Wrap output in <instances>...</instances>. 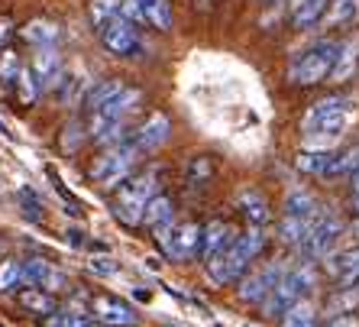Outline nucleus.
Instances as JSON below:
<instances>
[{"mask_svg":"<svg viewBox=\"0 0 359 327\" xmlns=\"http://www.w3.org/2000/svg\"><path fill=\"white\" fill-rule=\"evenodd\" d=\"M353 117H356V107L343 94H330V98L314 101L301 117L304 149H334L346 136V126L353 124Z\"/></svg>","mask_w":359,"mask_h":327,"instance_id":"obj_1","label":"nucleus"},{"mask_svg":"<svg viewBox=\"0 0 359 327\" xmlns=\"http://www.w3.org/2000/svg\"><path fill=\"white\" fill-rule=\"evenodd\" d=\"M269 243V234L262 227H250L246 234L233 236V243L226 246L220 256L208 260V276L217 282V286H230V282H240L246 272L252 269V262L259 260V253L266 250Z\"/></svg>","mask_w":359,"mask_h":327,"instance_id":"obj_2","label":"nucleus"},{"mask_svg":"<svg viewBox=\"0 0 359 327\" xmlns=\"http://www.w3.org/2000/svg\"><path fill=\"white\" fill-rule=\"evenodd\" d=\"M159 175H162V168H146L140 175L126 178L120 185L117 198H114V218L123 220L126 227H140L146 204L159 194Z\"/></svg>","mask_w":359,"mask_h":327,"instance_id":"obj_3","label":"nucleus"},{"mask_svg":"<svg viewBox=\"0 0 359 327\" xmlns=\"http://www.w3.org/2000/svg\"><path fill=\"white\" fill-rule=\"evenodd\" d=\"M337 46L340 42L320 39L298 49L292 55V62H288V81L298 84V88H311V84H320L324 78H330L337 62Z\"/></svg>","mask_w":359,"mask_h":327,"instance_id":"obj_4","label":"nucleus"},{"mask_svg":"<svg viewBox=\"0 0 359 327\" xmlns=\"http://www.w3.org/2000/svg\"><path fill=\"white\" fill-rule=\"evenodd\" d=\"M314 286H318V272H314L311 262L285 269V276L278 279V286L272 288V292L266 295V302H262V314H266V318H282L294 302L308 298V295L314 292Z\"/></svg>","mask_w":359,"mask_h":327,"instance_id":"obj_5","label":"nucleus"},{"mask_svg":"<svg viewBox=\"0 0 359 327\" xmlns=\"http://www.w3.org/2000/svg\"><path fill=\"white\" fill-rule=\"evenodd\" d=\"M136 159H140V152L133 146L120 143V146H110L104 156H97L91 166V178L104 188H114V185H123L126 178H133V168H136Z\"/></svg>","mask_w":359,"mask_h":327,"instance_id":"obj_6","label":"nucleus"},{"mask_svg":"<svg viewBox=\"0 0 359 327\" xmlns=\"http://www.w3.org/2000/svg\"><path fill=\"white\" fill-rule=\"evenodd\" d=\"M340 236H343V220L334 211L320 208V214L314 218V224H311L308 236H304V243L298 250L308 260H327V256H334V246L340 243Z\"/></svg>","mask_w":359,"mask_h":327,"instance_id":"obj_7","label":"nucleus"},{"mask_svg":"<svg viewBox=\"0 0 359 327\" xmlns=\"http://www.w3.org/2000/svg\"><path fill=\"white\" fill-rule=\"evenodd\" d=\"M100 42H104V49L114 52V55H140L142 52V39H140V29H136L133 20H126L123 13L114 17L107 26H100Z\"/></svg>","mask_w":359,"mask_h":327,"instance_id":"obj_8","label":"nucleus"},{"mask_svg":"<svg viewBox=\"0 0 359 327\" xmlns=\"http://www.w3.org/2000/svg\"><path fill=\"white\" fill-rule=\"evenodd\" d=\"M282 276H285V262H266L262 269H250V272L240 279V286H236L240 302L262 305V302H266V295L278 286V279H282Z\"/></svg>","mask_w":359,"mask_h":327,"instance_id":"obj_9","label":"nucleus"},{"mask_svg":"<svg viewBox=\"0 0 359 327\" xmlns=\"http://www.w3.org/2000/svg\"><path fill=\"white\" fill-rule=\"evenodd\" d=\"M123 17L133 23H149L162 33L175 26V13L168 0H123Z\"/></svg>","mask_w":359,"mask_h":327,"instance_id":"obj_10","label":"nucleus"},{"mask_svg":"<svg viewBox=\"0 0 359 327\" xmlns=\"http://www.w3.org/2000/svg\"><path fill=\"white\" fill-rule=\"evenodd\" d=\"M168 136H172V120L156 110V114H149L133 133L126 136V143L133 146L136 152H152V149H159V146H165Z\"/></svg>","mask_w":359,"mask_h":327,"instance_id":"obj_11","label":"nucleus"},{"mask_svg":"<svg viewBox=\"0 0 359 327\" xmlns=\"http://www.w3.org/2000/svg\"><path fill=\"white\" fill-rule=\"evenodd\" d=\"M23 282L29 288H42V292H65L68 276L59 266H52L49 260H26L23 262Z\"/></svg>","mask_w":359,"mask_h":327,"instance_id":"obj_12","label":"nucleus"},{"mask_svg":"<svg viewBox=\"0 0 359 327\" xmlns=\"http://www.w3.org/2000/svg\"><path fill=\"white\" fill-rule=\"evenodd\" d=\"M29 72L36 75V81H39L42 91H55V88L62 84V78H65V65H62L59 49H55V46H42V49H36Z\"/></svg>","mask_w":359,"mask_h":327,"instance_id":"obj_13","label":"nucleus"},{"mask_svg":"<svg viewBox=\"0 0 359 327\" xmlns=\"http://www.w3.org/2000/svg\"><path fill=\"white\" fill-rule=\"evenodd\" d=\"M91 311H94V318L107 327H133L140 321L133 305L123 302V298H114V295H97L91 302Z\"/></svg>","mask_w":359,"mask_h":327,"instance_id":"obj_14","label":"nucleus"},{"mask_svg":"<svg viewBox=\"0 0 359 327\" xmlns=\"http://www.w3.org/2000/svg\"><path fill=\"white\" fill-rule=\"evenodd\" d=\"M198 250H201V224H175L168 243L162 246V253L175 262H188L191 256H198Z\"/></svg>","mask_w":359,"mask_h":327,"instance_id":"obj_15","label":"nucleus"},{"mask_svg":"<svg viewBox=\"0 0 359 327\" xmlns=\"http://www.w3.org/2000/svg\"><path fill=\"white\" fill-rule=\"evenodd\" d=\"M233 230H230V224H224V220H210V224L201 227V256H204V262L214 260V256H220V253L226 250V246L233 243Z\"/></svg>","mask_w":359,"mask_h":327,"instance_id":"obj_16","label":"nucleus"},{"mask_svg":"<svg viewBox=\"0 0 359 327\" xmlns=\"http://www.w3.org/2000/svg\"><path fill=\"white\" fill-rule=\"evenodd\" d=\"M324 208V204L314 198V194L308 192V188H301V185H294V188H288V194H285L282 201V218H301V220H314L318 218V211Z\"/></svg>","mask_w":359,"mask_h":327,"instance_id":"obj_17","label":"nucleus"},{"mask_svg":"<svg viewBox=\"0 0 359 327\" xmlns=\"http://www.w3.org/2000/svg\"><path fill=\"white\" fill-rule=\"evenodd\" d=\"M236 208L243 211V218L250 220V227H266L272 220V211H269L266 194L259 188H240L236 194Z\"/></svg>","mask_w":359,"mask_h":327,"instance_id":"obj_18","label":"nucleus"},{"mask_svg":"<svg viewBox=\"0 0 359 327\" xmlns=\"http://www.w3.org/2000/svg\"><path fill=\"white\" fill-rule=\"evenodd\" d=\"M327 272L340 282V288H359V250L327 256Z\"/></svg>","mask_w":359,"mask_h":327,"instance_id":"obj_19","label":"nucleus"},{"mask_svg":"<svg viewBox=\"0 0 359 327\" xmlns=\"http://www.w3.org/2000/svg\"><path fill=\"white\" fill-rule=\"evenodd\" d=\"M327 4H330V0H294L292 26L294 29H311V26L327 13Z\"/></svg>","mask_w":359,"mask_h":327,"instance_id":"obj_20","label":"nucleus"},{"mask_svg":"<svg viewBox=\"0 0 359 327\" xmlns=\"http://www.w3.org/2000/svg\"><path fill=\"white\" fill-rule=\"evenodd\" d=\"M20 305H23L29 314H39V318H52V314L59 311L55 295L42 292V288H23V292H20Z\"/></svg>","mask_w":359,"mask_h":327,"instance_id":"obj_21","label":"nucleus"},{"mask_svg":"<svg viewBox=\"0 0 359 327\" xmlns=\"http://www.w3.org/2000/svg\"><path fill=\"white\" fill-rule=\"evenodd\" d=\"M356 59H359V39L340 42V46H337V62H334L330 78H334V81H346V78L356 72Z\"/></svg>","mask_w":359,"mask_h":327,"instance_id":"obj_22","label":"nucleus"},{"mask_svg":"<svg viewBox=\"0 0 359 327\" xmlns=\"http://www.w3.org/2000/svg\"><path fill=\"white\" fill-rule=\"evenodd\" d=\"M278 321H282V327H318V305L311 298H301Z\"/></svg>","mask_w":359,"mask_h":327,"instance_id":"obj_23","label":"nucleus"},{"mask_svg":"<svg viewBox=\"0 0 359 327\" xmlns=\"http://www.w3.org/2000/svg\"><path fill=\"white\" fill-rule=\"evenodd\" d=\"M126 84L123 81H117V78H104V81H97V84H91L88 88V94H84V104H88V110H100L104 104L110 101V98H117L120 91H123Z\"/></svg>","mask_w":359,"mask_h":327,"instance_id":"obj_24","label":"nucleus"},{"mask_svg":"<svg viewBox=\"0 0 359 327\" xmlns=\"http://www.w3.org/2000/svg\"><path fill=\"white\" fill-rule=\"evenodd\" d=\"M168 220H175V204H172V198H165V194H156V198L146 204V211H142V224L152 230V227L168 224Z\"/></svg>","mask_w":359,"mask_h":327,"instance_id":"obj_25","label":"nucleus"},{"mask_svg":"<svg viewBox=\"0 0 359 327\" xmlns=\"http://www.w3.org/2000/svg\"><path fill=\"white\" fill-rule=\"evenodd\" d=\"M23 39L33 42L36 49H42V46H55V42H59V26L49 23V20H33V23L23 26Z\"/></svg>","mask_w":359,"mask_h":327,"instance_id":"obj_26","label":"nucleus"},{"mask_svg":"<svg viewBox=\"0 0 359 327\" xmlns=\"http://www.w3.org/2000/svg\"><path fill=\"white\" fill-rule=\"evenodd\" d=\"M334 156H337L334 149H304L298 156V168L301 172H311V175H327Z\"/></svg>","mask_w":359,"mask_h":327,"instance_id":"obj_27","label":"nucleus"},{"mask_svg":"<svg viewBox=\"0 0 359 327\" xmlns=\"http://www.w3.org/2000/svg\"><path fill=\"white\" fill-rule=\"evenodd\" d=\"M320 214V211H318ZM311 224L314 220H301V218H282V227H278V234H282L285 243H292V246H301L304 243V236H308Z\"/></svg>","mask_w":359,"mask_h":327,"instance_id":"obj_28","label":"nucleus"},{"mask_svg":"<svg viewBox=\"0 0 359 327\" xmlns=\"http://www.w3.org/2000/svg\"><path fill=\"white\" fill-rule=\"evenodd\" d=\"M123 13V0H91V20L94 26H107L114 17Z\"/></svg>","mask_w":359,"mask_h":327,"instance_id":"obj_29","label":"nucleus"},{"mask_svg":"<svg viewBox=\"0 0 359 327\" xmlns=\"http://www.w3.org/2000/svg\"><path fill=\"white\" fill-rule=\"evenodd\" d=\"M26 286L23 282V262L17 260H0V292H13Z\"/></svg>","mask_w":359,"mask_h":327,"instance_id":"obj_30","label":"nucleus"},{"mask_svg":"<svg viewBox=\"0 0 359 327\" xmlns=\"http://www.w3.org/2000/svg\"><path fill=\"white\" fill-rule=\"evenodd\" d=\"M17 88H20V101L26 104V107H33L36 101H39V81H36V75L29 72V68H20V75H17Z\"/></svg>","mask_w":359,"mask_h":327,"instance_id":"obj_31","label":"nucleus"},{"mask_svg":"<svg viewBox=\"0 0 359 327\" xmlns=\"http://www.w3.org/2000/svg\"><path fill=\"white\" fill-rule=\"evenodd\" d=\"M334 7H330V17L327 23L330 26H343V23H353L359 17V0H330Z\"/></svg>","mask_w":359,"mask_h":327,"instance_id":"obj_32","label":"nucleus"},{"mask_svg":"<svg viewBox=\"0 0 359 327\" xmlns=\"http://www.w3.org/2000/svg\"><path fill=\"white\" fill-rule=\"evenodd\" d=\"M214 175V162L208 159V156H194L191 162H188V168H184V178H188V185H208V178Z\"/></svg>","mask_w":359,"mask_h":327,"instance_id":"obj_33","label":"nucleus"},{"mask_svg":"<svg viewBox=\"0 0 359 327\" xmlns=\"http://www.w3.org/2000/svg\"><path fill=\"white\" fill-rule=\"evenodd\" d=\"M356 168H359V146H353L350 152L334 156V162H330V172H327V175H353Z\"/></svg>","mask_w":359,"mask_h":327,"instance_id":"obj_34","label":"nucleus"},{"mask_svg":"<svg viewBox=\"0 0 359 327\" xmlns=\"http://www.w3.org/2000/svg\"><path fill=\"white\" fill-rule=\"evenodd\" d=\"M17 198H20V208H23L26 218H29V220H42V198L33 192V188H20Z\"/></svg>","mask_w":359,"mask_h":327,"instance_id":"obj_35","label":"nucleus"},{"mask_svg":"<svg viewBox=\"0 0 359 327\" xmlns=\"http://www.w3.org/2000/svg\"><path fill=\"white\" fill-rule=\"evenodd\" d=\"M20 75V62L13 52H4V59H0V81H13Z\"/></svg>","mask_w":359,"mask_h":327,"instance_id":"obj_36","label":"nucleus"},{"mask_svg":"<svg viewBox=\"0 0 359 327\" xmlns=\"http://www.w3.org/2000/svg\"><path fill=\"white\" fill-rule=\"evenodd\" d=\"M91 269L97 276H114V272H117V266L110 262V256H91Z\"/></svg>","mask_w":359,"mask_h":327,"instance_id":"obj_37","label":"nucleus"},{"mask_svg":"<svg viewBox=\"0 0 359 327\" xmlns=\"http://www.w3.org/2000/svg\"><path fill=\"white\" fill-rule=\"evenodd\" d=\"M52 327H91L84 314H62V318L52 321Z\"/></svg>","mask_w":359,"mask_h":327,"instance_id":"obj_38","label":"nucleus"},{"mask_svg":"<svg viewBox=\"0 0 359 327\" xmlns=\"http://www.w3.org/2000/svg\"><path fill=\"white\" fill-rule=\"evenodd\" d=\"M324 327H359V318L356 314H337V318H330Z\"/></svg>","mask_w":359,"mask_h":327,"instance_id":"obj_39","label":"nucleus"},{"mask_svg":"<svg viewBox=\"0 0 359 327\" xmlns=\"http://www.w3.org/2000/svg\"><path fill=\"white\" fill-rule=\"evenodd\" d=\"M353 211H356V214H359V168H356V172H353Z\"/></svg>","mask_w":359,"mask_h":327,"instance_id":"obj_40","label":"nucleus"},{"mask_svg":"<svg viewBox=\"0 0 359 327\" xmlns=\"http://www.w3.org/2000/svg\"><path fill=\"white\" fill-rule=\"evenodd\" d=\"M7 33H10V23H0V42L7 39Z\"/></svg>","mask_w":359,"mask_h":327,"instance_id":"obj_41","label":"nucleus"},{"mask_svg":"<svg viewBox=\"0 0 359 327\" xmlns=\"http://www.w3.org/2000/svg\"><path fill=\"white\" fill-rule=\"evenodd\" d=\"M194 4H198V7H210V0H194Z\"/></svg>","mask_w":359,"mask_h":327,"instance_id":"obj_42","label":"nucleus"},{"mask_svg":"<svg viewBox=\"0 0 359 327\" xmlns=\"http://www.w3.org/2000/svg\"><path fill=\"white\" fill-rule=\"evenodd\" d=\"M266 4H272V0H266Z\"/></svg>","mask_w":359,"mask_h":327,"instance_id":"obj_43","label":"nucleus"},{"mask_svg":"<svg viewBox=\"0 0 359 327\" xmlns=\"http://www.w3.org/2000/svg\"><path fill=\"white\" fill-rule=\"evenodd\" d=\"M246 327H250V324H246Z\"/></svg>","mask_w":359,"mask_h":327,"instance_id":"obj_44","label":"nucleus"},{"mask_svg":"<svg viewBox=\"0 0 359 327\" xmlns=\"http://www.w3.org/2000/svg\"><path fill=\"white\" fill-rule=\"evenodd\" d=\"M0 327H4V324H0Z\"/></svg>","mask_w":359,"mask_h":327,"instance_id":"obj_45","label":"nucleus"}]
</instances>
